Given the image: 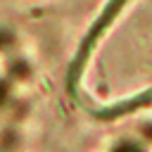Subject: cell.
<instances>
[{
	"label": "cell",
	"mask_w": 152,
	"mask_h": 152,
	"mask_svg": "<svg viewBox=\"0 0 152 152\" xmlns=\"http://www.w3.org/2000/svg\"><path fill=\"white\" fill-rule=\"evenodd\" d=\"M116 152H140V150H138V147H133V145H121Z\"/></svg>",
	"instance_id": "obj_1"
}]
</instances>
